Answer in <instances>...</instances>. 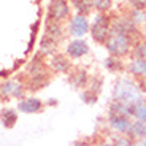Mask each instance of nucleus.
<instances>
[{
	"label": "nucleus",
	"mask_w": 146,
	"mask_h": 146,
	"mask_svg": "<svg viewBox=\"0 0 146 146\" xmlns=\"http://www.w3.org/2000/svg\"><path fill=\"white\" fill-rule=\"evenodd\" d=\"M137 36V26L130 19L119 18L111 24L110 35L105 41L108 52L114 57L125 56L132 48V41Z\"/></svg>",
	"instance_id": "1"
},
{
	"label": "nucleus",
	"mask_w": 146,
	"mask_h": 146,
	"mask_svg": "<svg viewBox=\"0 0 146 146\" xmlns=\"http://www.w3.org/2000/svg\"><path fill=\"white\" fill-rule=\"evenodd\" d=\"M113 100L129 106L132 103L141 102L143 94L133 81L127 80V78H121V80L116 81V84L113 88Z\"/></svg>",
	"instance_id": "2"
},
{
	"label": "nucleus",
	"mask_w": 146,
	"mask_h": 146,
	"mask_svg": "<svg viewBox=\"0 0 146 146\" xmlns=\"http://www.w3.org/2000/svg\"><path fill=\"white\" fill-rule=\"evenodd\" d=\"M108 121L111 127L116 129L121 133H129L132 127V121H130V114H129L127 105L119 102H113L110 105L108 110Z\"/></svg>",
	"instance_id": "3"
},
{
	"label": "nucleus",
	"mask_w": 146,
	"mask_h": 146,
	"mask_svg": "<svg viewBox=\"0 0 146 146\" xmlns=\"http://www.w3.org/2000/svg\"><path fill=\"white\" fill-rule=\"evenodd\" d=\"M111 30V19L106 13H99L91 26V35L97 43H105Z\"/></svg>",
	"instance_id": "4"
},
{
	"label": "nucleus",
	"mask_w": 146,
	"mask_h": 146,
	"mask_svg": "<svg viewBox=\"0 0 146 146\" xmlns=\"http://www.w3.org/2000/svg\"><path fill=\"white\" fill-rule=\"evenodd\" d=\"M68 3L67 0H51L48 7V19L49 21H60L68 16Z\"/></svg>",
	"instance_id": "5"
},
{
	"label": "nucleus",
	"mask_w": 146,
	"mask_h": 146,
	"mask_svg": "<svg viewBox=\"0 0 146 146\" xmlns=\"http://www.w3.org/2000/svg\"><path fill=\"white\" fill-rule=\"evenodd\" d=\"M89 29H91L89 21L86 19V16H83V15H76L72 21H70V26H68L70 33H72L73 36H76V38L86 35V33L89 32Z\"/></svg>",
	"instance_id": "6"
},
{
	"label": "nucleus",
	"mask_w": 146,
	"mask_h": 146,
	"mask_svg": "<svg viewBox=\"0 0 146 146\" xmlns=\"http://www.w3.org/2000/svg\"><path fill=\"white\" fill-rule=\"evenodd\" d=\"M88 52H89V44L84 40H81V38H75L67 46V54L73 59H80L84 54H88Z\"/></svg>",
	"instance_id": "7"
},
{
	"label": "nucleus",
	"mask_w": 146,
	"mask_h": 146,
	"mask_svg": "<svg viewBox=\"0 0 146 146\" xmlns=\"http://www.w3.org/2000/svg\"><path fill=\"white\" fill-rule=\"evenodd\" d=\"M129 110V114L133 116L137 121H143L146 122V103L143 102H137V103H132V105L127 106Z\"/></svg>",
	"instance_id": "8"
},
{
	"label": "nucleus",
	"mask_w": 146,
	"mask_h": 146,
	"mask_svg": "<svg viewBox=\"0 0 146 146\" xmlns=\"http://www.w3.org/2000/svg\"><path fill=\"white\" fill-rule=\"evenodd\" d=\"M18 110L22 113H36L41 110V102L38 99H26L18 105Z\"/></svg>",
	"instance_id": "9"
},
{
	"label": "nucleus",
	"mask_w": 146,
	"mask_h": 146,
	"mask_svg": "<svg viewBox=\"0 0 146 146\" xmlns=\"http://www.w3.org/2000/svg\"><path fill=\"white\" fill-rule=\"evenodd\" d=\"M44 35L49 36L51 40H54L56 43H57V40L62 38V29H60V26L57 24V21H49V19H48L46 33H44Z\"/></svg>",
	"instance_id": "10"
},
{
	"label": "nucleus",
	"mask_w": 146,
	"mask_h": 146,
	"mask_svg": "<svg viewBox=\"0 0 146 146\" xmlns=\"http://www.w3.org/2000/svg\"><path fill=\"white\" fill-rule=\"evenodd\" d=\"M129 72L135 76H146V59H133L129 65Z\"/></svg>",
	"instance_id": "11"
},
{
	"label": "nucleus",
	"mask_w": 146,
	"mask_h": 146,
	"mask_svg": "<svg viewBox=\"0 0 146 146\" xmlns=\"http://www.w3.org/2000/svg\"><path fill=\"white\" fill-rule=\"evenodd\" d=\"M0 92L5 95H13V97H21L22 95V89L18 83H13V81H8L3 83L0 86Z\"/></svg>",
	"instance_id": "12"
},
{
	"label": "nucleus",
	"mask_w": 146,
	"mask_h": 146,
	"mask_svg": "<svg viewBox=\"0 0 146 146\" xmlns=\"http://www.w3.org/2000/svg\"><path fill=\"white\" fill-rule=\"evenodd\" d=\"M129 135H132L133 138H138V140L145 138L146 137V122H143V121H133Z\"/></svg>",
	"instance_id": "13"
},
{
	"label": "nucleus",
	"mask_w": 146,
	"mask_h": 146,
	"mask_svg": "<svg viewBox=\"0 0 146 146\" xmlns=\"http://www.w3.org/2000/svg\"><path fill=\"white\" fill-rule=\"evenodd\" d=\"M88 81V73L84 72L83 68H78L72 73V76H70V83L75 86V88H80V86H84Z\"/></svg>",
	"instance_id": "14"
},
{
	"label": "nucleus",
	"mask_w": 146,
	"mask_h": 146,
	"mask_svg": "<svg viewBox=\"0 0 146 146\" xmlns=\"http://www.w3.org/2000/svg\"><path fill=\"white\" fill-rule=\"evenodd\" d=\"M72 5L78 11V15L86 16L92 10V0H72Z\"/></svg>",
	"instance_id": "15"
},
{
	"label": "nucleus",
	"mask_w": 146,
	"mask_h": 146,
	"mask_svg": "<svg viewBox=\"0 0 146 146\" xmlns=\"http://www.w3.org/2000/svg\"><path fill=\"white\" fill-rule=\"evenodd\" d=\"M52 67H54L57 72H68L70 70V62L68 59L64 57L62 54H57L52 57Z\"/></svg>",
	"instance_id": "16"
},
{
	"label": "nucleus",
	"mask_w": 146,
	"mask_h": 146,
	"mask_svg": "<svg viewBox=\"0 0 146 146\" xmlns=\"http://www.w3.org/2000/svg\"><path fill=\"white\" fill-rule=\"evenodd\" d=\"M16 119H18V116H16L15 110H5L2 113V122H3L5 127H13Z\"/></svg>",
	"instance_id": "17"
},
{
	"label": "nucleus",
	"mask_w": 146,
	"mask_h": 146,
	"mask_svg": "<svg viewBox=\"0 0 146 146\" xmlns=\"http://www.w3.org/2000/svg\"><path fill=\"white\" fill-rule=\"evenodd\" d=\"M132 56L135 59H145L146 57V41H137L132 49Z\"/></svg>",
	"instance_id": "18"
},
{
	"label": "nucleus",
	"mask_w": 146,
	"mask_h": 146,
	"mask_svg": "<svg viewBox=\"0 0 146 146\" xmlns=\"http://www.w3.org/2000/svg\"><path fill=\"white\" fill-rule=\"evenodd\" d=\"M111 5H113V0H92V8H95L99 13L110 11Z\"/></svg>",
	"instance_id": "19"
},
{
	"label": "nucleus",
	"mask_w": 146,
	"mask_h": 146,
	"mask_svg": "<svg viewBox=\"0 0 146 146\" xmlns=\"http://www.w3.org/2000/svg\"><path fill=\"white\" fill-rule=\"evenodd\" d=\"M54 48H56V41L44 35L43 40H41V51H43L44 54H49V52L54 51Z\"/></svg>",
	"instance_id": "20"
},
{
	"label": "nucleus",
	"mask_w": 146,
	"mask_h": 146,
	"mask_svg": "<svg viewBox=\"0 0 146 146\" xmlns=\"http://www.w3.org/2000/svg\"><path fill=\"white\" fill-rule=\"evenodd\" d=\"M105 67L108 70H111V72H116V70H119V67H121V60L117 57H114V56H111V57H108L105 60Z\"/></svg>",
	"instance_id": "21"
},
{
	"label": "nucleus",
	"mask_w": 146,
	"mask_h": 146,
	"mask_svg": "<svg viewBox=\"0 0 146 146\" xmlns=\"http://www.w3.org/2000/svg\"><path fill=\"white\" fill-rule=\"evenodd\" d=\"M146 19V15L143 10H133L132 11V16H130V21L133 22V24H140V22H143Z\"/></svg>",
	"instance_id": "22"
},
{
	"label": "nucleus",
	"mask_w": 146,
	"mask_h": 146,
	"mask_svg": "<svg viewBox=\"0 0 146 146\" xmlns=\"http://www.w3.org/2000/svg\"><path fill=\"white\" fill-rule=\"evenodd\" d=\"M81 100H83L84 103H88V105H92V103L97 102V94H95L94 91H86L81 95Z\"/></svg>",
	"instance_id": "23"
},
{
	"label": "nucleus",
	"mask_w": 146,
	"mask_h": 146,
	"mask_svg": "<svg viewBox=\"0 0 146 146\" xmlns=\"http://www.w3.org/2000/svg\"><path fill=\"white\" fill-rule=\"evenodd\" d=\"M102 146H114V145H108V143H106V145H102Z\"/></svg>",
	"instance_id": "24"
},
{
	"label": "nucleus",
	"mask_w": 146,
	"mask_h": 146,
	"mask_svg": "<svg viewBox=\"0 0 146 146\" xmlns=\"http://www.w3.org/2000/svg\"><path fill=\"white\" fill-rule=\"evenodd\" d=\"M145 35H146V32H145Z\"/></svg>",
	"instance_id": "25"
}]
</instances>
